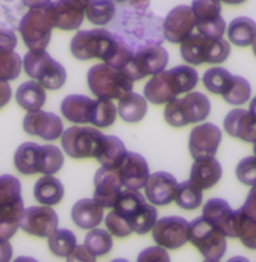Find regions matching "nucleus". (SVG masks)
Masks as SVG:
<instances>
[{
	"mask_svg": "<svg viewBox=\"0 0 256 262\" xmlns=\"http://www.w3.org/2000/svg\"><path fill=\"white\" fill-rule=\"evenodd\" d=\"M71 54L78 59L100 58L114 68L128 67L133 58L126 43L106 29L80 31L71 41Z\"/></svg>",
	"mask_w": 256,
	"mask_h": 262,
	"instance_id": "nucleus-1",
	"label": "nucleus"
},
{
	"mask_svg": "<svg viewBox=\"0 0 256 262\" xmlns=\"http://www.w3.org/2000/svg\"><path fill=\"white\" fill-rule=\"evenodd\" d=\"M198 74L190 66H178L152 76L144 89L145 99L152 104H167L181 93L194 90Z\"/></svg>",
	"mask_w": 256,
	"mask_h": 262,
	"instance_id": "nucleus-2",
	"label": "nucleus"
},
{
	"mask_svg": "<svg viewBox=\"0 0 256 262\" xmlns=\"http://www.w3.org/2000/svg\"><path fill=\"white\" fill-rule=\"evenodd\" d=\"M87 83L99 99H122L132 92L133 80L125 73V70L114 68L109 64H97L88 70Z\"/></svg>",
	"mask_w": 256,
	"mask_h": 262,
	"instance_id": "nucleus-3",
	"label": "nucleus"
},
{
	"mask_svg": "<svg viewBox=\"0 0 256 262\" xmlns=\"http://www.w3.org/2000/svg\"><path fill=\"white\" fill-rule=\"evenodd\" d=\"M210 110L212 104L205 94L194 92L188 93L182 99H174L167 103L164 116L171 126L182 127L190 123H198L204 120L210 115Z\"/></svg>",
	"mask_w": 256,
	"mask_h": 262,
	"instance_id": "nucleus-4",
	"label": "nucleus"
},
{
	"mask_svg": "<svg viewBox=\"0 0 256 262\" xmlns=\"http://www.w3.org/2000/svg\"><path fill=\"white\" fill-rule=\"evenodd\" d=\"M24 68L32 80L50 90H58L67 80L65 68L45 50H31L28 52L24 58Z\"/></svg>",
	"mask_w": 256,
	"mask_h": 262,
	"instance_id": "nucleus-5",
	"label": "nucleus"
},
{
	"mask_svg": "<svg viewBox=\"0 0 256 262\" xmlns=\"http://www.w3.org/2000/svg\"><path fill=\"white\" fill-rule=\"evenodd\" d=\"M226 235L204 216L197 217L190 223V242L201 252L208 262H217L227 249Z\"/></svg>",
	"mask_w": 256,
	"mask_h": 262,
	"instance_id": "nucleus-6",
	"label": "nucleus"
},
{
	"mask_svg": "<svg viewBox=\"0 0 256 262\" xmlns=\"http://www.w3.org/2000/svg\"><path fill=\"white\" fill-rule=\"evenodd\" d=\"M104 135L96 127H68L61 136V145L65 154L76 158H96L102 148Z\"/></svg>",
	"mask_w": 256,
	"mask_h": 262,
	"instance_id": "nucleus-7",
	"label": "nucleus"
},
{
	"mask_svg": "<svg viewBox=\"0 0 256 262\" xmlns=\"http://www.w3.org/2000/svg\"><path fill=\"white\" fill-rule=\"evenodd\" d=\"M52 20L46 8L31 9L19 24V32L29 50H45L51 41Z\"/></svg>",
	"mask_w": 256,
	"mask_h": 262,
	"instance_id": "nucleus-8",
	"label": "nucleus"
},
{
	"mask_svg": "<svg viewBox=\"0 0 256 262\" xmlns=\"http://www.w3.org/2000/svg\"><path fill=\"white\" fill-rule=\"evenodd\" d=\"M168 64V52L161 45H151L133 54V58L123 68L133 81L146 76H155L165 70Z\"/></svg>",
	"mask_w": 256,
	"mask_h": 262,
	"instance_id": "nucleus-9",
	"label": "nucleus"
},
{
	"mask_svg": "<svg viewBox=\"0 0 256 262\" xmlns=\"http://www.w3.org/2000/svg\"><path fill=\"white\" fill-rule=\"evenodd\" d=\"M191 9L196 16V28L198 34L207 38H223L226 32V22L220 15L222 2L219 0H193Z\"/></svg>",
	"mask_w": 256,
	"mask_h": 262,
	"instance_id": "nucleus-10",
	"label": "nucleus"
},
{
	"mask_svg": "<svg viewBox=\"0 0 256 262\" xmlns=\"http://www.w3.org/2000/svg\"><path fill=\"white\" fill-rule=\"evenodd\" d=\"M152 236L158 245L167 249H177L190 241V223L179 216H168L156 220Z\"/></svg>",
	"mask_w": 256,
	"mask_h": 262,
	"instance_id": "nucleus-11",
	"label": "nucleus"
},
{
	"mask_svg": "<svg viewBox=\"0 0 256 262\" xmlns=\"http://www.w3.org/2000/svg\"><path fill=\"white\" fill-rule=\"evenodd\" d=\"M20 228L29 235L48 237L58 229V216L51 206H32L24 211Z\"/></svg>",
	"mask_w": 256,
	"mask_h": 262,
	"instance_id": "nucleus-12",
	"label": "nucleus"
},
{
	"mask_svg": "<svg viewBox=\"0 0 256 262\" xmlns=\"http://www.w3.org/2000/svg\"><path fill=\"white\" fill-rule=\"evenodd\" d=\"M196 24V16L191 6H177L164 20V38L171 43H181L193 34Z\"/></svg>",
	"mask_w": 256,
	"mask_h": 262,
	"instance_id": "nucleus-13",
	"label": "nucleus"
},
{
	"mask_svg": "<svg viewBox=\"0 0 256 262\" xmlns=\"http://www.w3.org/2000/svg\"><path fill=\"white\" fill-rule=\"evenodd\" d=\"M85 5L81 0H57L46 6L54 28L62 31L78 29L85 15Z\"/></svg>",
	"mask_w": 256,
	"mask_h": 262,
	"instance_id": "nucleus-14",
	"label": "nucleus"
},
{
	"mask_svg": "<svg viewBox=\"0 0 256 262\" xmlns=\"http://www.w3.org/2000/svg\"><path fill=\"white\" fill-rule=\"evenodd\" d=\"M222 142V130L213 123L196 126L190 134V154L194 160L214 157Z\"/></svg>",
	"mask_w": 256,
	"mask_h": 262,
	"instance_id": "nucleus-15",
	"label": "nucleus"
},
{
	"mask_svg": "<svg viewBox=\"0 0 256 262\" xmlns=\"http://www.w3.org/2000/svg\"><path fill=\"white\" fill-rule=\"evenodd\" d=\"M24 129L26 134L39 136L45 141H55L64 134V125L60 116L42 110L29 112L24 119Z\"/></svg>",
	"mask_w": 256,
	"mask_h": 262,
	"instance_id": "nucleus-16",
	"label": "nucleus"
},
{
	"mask_svg": "<svg viewBox=\"0 0 256 262\" xmlns=\"http://www.w3.org/2000/svg\"><path fill=\"white\" fill-rule=\"evenodd\" d=\"M122 187L123 183L118 168L102 167L94 177V200L104 209H113Z\"/></svg>",
	"mask_w": 256,
	"mask_h": 262,
	"instance_id": "nucleus-17",
	"label": "nucleus"
},
{
	"mask_svg": "<svg viewBox=\"0 0 256 262\" xmlns=\"http://www.w3.org/2000/svg\"><path fill=\"white\" fill-rule=\"evenodd\" d=\"M178 183L168 172L158 171L151 174L145 186V194L154 206H167L175 200Z\"/></svg>",
	"mask_w": 256,
	"mask_h": 262,
	"instance_id": "nucleus-18",
	"label": "nucleus"
},
{
	"mask_svg": "<svg viewBox=\"0 0 256 262\" xmlns=\"http://www.w3.org/2000/svg\"><path fill=\"white\" fill-rule=\"evenodd\" d=\"M119 176L122 178L123 186L128 188L141 190L146 186V181L149 178V167L146 160L135 152H128L123 161L118 167Z\"/></svg>",
	"mask_w": 256,
	"mask_h": 262,
	"instance_id": "nucleus-19",
	"label": "nucleus"
},
{
	"mask_svg": "<svg viewBox=\"0 0 256 262\" xmlns=\"http://www.w3.org/2000/svg\"><path fill=\"white\" fill-rule=\"evenodd\" d=\"M203 216L222 230L227 237L236 235V211L223 199H210L203 209Z\"/></svg>",
	"mask_w": 256,
	"mask_h": 262,
	"instance_id": "nucleus-20",
	"label": "nucleus"
},
{
	"mask_svg": "<svg viewBox=\"0 0 256 262\" xmlns=\"http://www.w3.org/2000/svg\"><path fill=\"white\" fill-rule=\"evenodd\" d=\"M224 129L233 138L256 142V116L250 110L233 109L224 118Z\"/></svg>",
	"mask_w": 256,
	"mask_h": 262,
	"instance_id": "nucleus-21",
	"label": "nucleus"
},
{
	"mask_svg": "<svg viewBox=\"0 0 256 262\" xmlns=\"http://www.w3.org/2000/svg\"><path fill=\"white\" fill-rule=\"evenodd\" d=\"M146 204L148 203H146L145 197L139 193V190L126 187L125 190L120 191L119 197L113 206V210L116 211L120 217L126 220L129 226L133 230V225L136 222L137 216L145 209Z\"/></svg>",
	"mask_w": 256,
	"mask_h": 262,
	"instance_id": "nucleus-22",
	"label": "nucleus"
},
{
	"mask_svg": "<svg viewBox=\"0 0 256 262\" xmlns=\"http://www.w3.org/2000/svg\"><path fill=\"white\" fill-rule=\"evenodd\" d=\"M223 169L220 162L214 157L210 158H200L194 161L191 172H190V180L200 187L201 190H207L216 186L220 178H222Z\"/></svg>",
	"mask_w": 256,
	"mask_h": 262,
	"instance_id": "nucleus-23",
	"label": "nucleus"
},
{
	"mask_svg": "<svg viewBox=\"0 0 256 262\" xmlns=\"http://www.w3.org/2000/svg\"><path fill=\"white\" fill-rule=\"evenodd\" d=\"M103 207L94 199H83L74 204L71 210V219L78 228L94 229L99 226L103 220Z\"/></svg>",
	"mask_w": 256,
	"mask_h": 262,
	"instance_id": "nucleus-24",
	"label": "nucleus"
},
{
	"mask_svg": "<svg viewBox=\"0 0 256 262\" xmlns=\"http://www.w3.org/2000/svg\"><path fill=\"white\" fill-rule=\"evenodd\" d=\"M93 102L90 97L81 94H71L67 96L61 103V113L62 116L77 125L90 123V112Z\"/></svg>",
	"mask_w": 256,
	"mask_h": 262,
	"instance_id": "nucleus-25",
	"label": "nucleus"
},
{
	"mask_svg": "<svg viewBox=\"0 0 256 262\" xmlns=\"http://www.w3.org/2000/svg\"><path fill=\"white\" fill-rule=\"evenodd\" d=\"M41 154L42 146L35 142H25L22 144L15 152V167L25 176L38 174L41 169Z\"/></svg>",
	"mask_w": 256,
	"mask_h": 262,
	"instance_id": "nucleus-26",
	"label": "nucleus"
},
{
	"mask_svg": "<svg viewBox=\"0 0 256 262\" xmlns=\"http://www.w3.org/2000/svg\"><path fill=\"white\" fill-rule=\"evenodd\" d=\"M212 38L201 34H191L181 42V57L191 66H200L207 61V51Z\"/></svg>",
	"mask_w": 256,
	"mask_h": 262,
	"instance_id": "nucleus-27",
	"label": "nucleus"
},
{
	"mask_svg": "<svg viewBox=\"0 0 256 262\" xmlns=\"http://www.w3.org/2000/svg\"><path fill=\"white\" fill-rule=\"evenodd\" d=\"M16 102L22 109L28 112L41 110V107L46 102L45 87L38 81H26L17 89Z\"/></svg>",
	"mask_w": 256,
	"mask_h": 262,
	"instance_id": "nucleus-28",
	"label": "nucleus"
},
{
	"mask_svg": "<svg viewBox=\"0 0 256 262\" xmlns=\"http://www.w3.org/2000/svg\"><path fill=\"white\" fill-rule=\"evenodd\" d=\"M229 41L238 47H249L256 39V22L248 16L233 19L227 28Z\"/></svg>",
	"mask_w": 256,
	"mask_h": 262,
	"instance_id": "nucleus-29",
	"label": "nucleus"
},
{
	"mask_svg": "<svg viewBox=\"0 0 256 262\" xmlns=\"http://www.w3.org/2000/svg\"><path fill=\"white\" fill-rule=\"evenodd\" d=\"M35 199L45 206H55L64 197V186L58 178L45 176L36 181L34 188Z\"/></svg>",
	"mask_w": 256,
	"mask_h": 262,
	"instance_id": "nucleus-30",
	"label": "nucleus"
},
{
	"mask_svg": "<svg viewBox=\"0 0 256 262\" xmlns=\"http://www.w3.org/2000/svg\"><path fill=\"white\" fill-rule=\"evenodd\" d=\"M126 148L125 144L120 141L118 136L104 135L102 148L97 154L96 160L102 164L103 167H109V168H118L120 162L126 157Z\"/></svg>",
	"mask_w": 256,
	"mask_h": 262,
	"instance_id": "nucleus-31",
	"label": "nucleus"
},
{
	"mask_svg": "<svg viewBox=\"0 0 256 262\" xmlns=\"http://www.w3.org/2000/svg\"><path fill=\"white\" fill-rule=\"evenodd\" d=\"M24 200H17L15 203L0 207V237L10 239L15 236L16 230L20 228V220L24 216Z\"/></svg>",
	"mask_w": 256,
	"mask_h": 262,
	"instance_id": "nucleus-32",
	"label": "nucleus"
},
{
	"mask_svg": "<svg viewBox=\"0 0 256 262\" xmlns=\"http://www.w3.org/2000/svg\"><path fill=\"white\" fill-rule=\"evenodd\" d=\"M146 110H148V104H146V99L144 96L136 93H128L119 99V106H118V112H119L120 118L123 119L128 123H136L141 122L145 118Z\"/></svg>",
	"mask_w": 256,
	"mask_h": 262,
	"instance_id": "nucleus-33",
	"label": "nucleus"
},
{
	"mask_svg": "<svg viewBox=\"0 0 256 262\" xmlns=\"http://www.w3.org/2000/svg\"><path fill=\"white\" fill-rule=\"evenodd\" d=\"M116 8L113 0H88L85 5V16L94 25H107L114 17Z\"/></svg>",
	"mask_w": 256,
	"mask_h": 262,
	"instance_id": "nucleus-34",
	"label": "nucleus"
},
{
	"mask_svg": "<svg viewBox=\"0 0 256 262\" xmlns=\"http://www.w3.org/2000/svg\"><path fill=\"white\" fill-rule=\"evenodd\" d=\"M118 109L110 99H99L94 100L90 112V123L97 127H109L116 120Z\"/></svg>",
	"mask_w": 256,
	"mask_h": 262,
	"instance_id": "nucleus-35",
	"label": "nucleus"
},
{
	"mask_svg": "<svg viewBox=\"0 0 256 262\" xmlns=\"http://www.w3.org/2000/svg\"><path fill=\"white\" fill-rule=\"evenodd\" d=\"M235 76L222 67H213L207 70L203 76L205 89L214 94H224L230 89Z\"/></svg>",
	"mask_w": 256,
	"mask_h": 262,
	"instance_id": "nucleus-36",
	"label": "nucleus"
},
{
	"mask_svg": "<svg viewBox=\"0 0 256 262\" xmlns=\"http://www.w3.org/2000/svg\"><path fill=\"white\" fill-rule=\"evenodd\" d=\"M48 246L54 255L67 258L76 249L77 237L68 229H57L51 236H48Z\"/></svg>",
	"mask_w": 256,
	"mask_h": 262,
	"instance_id": "nucleus-37",
	"label": "nucleus"
},
{
	"mask_svg": "<svg viewBox=\"0 0 256 262\" xmlns=\"http://www.w3.org/2000/svg\"><path fill=\"white\" fill-rule=\"evenodd\" d=\"M201 202H203V190L197 184H194L191 180H187V181L178 184L175 203L178 204L181 209L194 210L197 207H200Z\"/></svg>",
	"mask_w": 256,
	"mask_h": 262,
	"instance_id": "nucleus-38",
	"label": "nucleus"
},
{
	"mask_svg": "<svg viewBox=\"0 0 256 262\" xmlns=\"http://www.w3.org/2000/svg\"><path fill=\"white\" fill-rule=\"evenodd\" d=\"M236 235L249 249H256V220L245 211L236 210Z\"/></svg>",
	"mask_w": 256,
	"mask_h": 262,
	"instance_id": "nucleus-39",
	"label": "nucleus"
},
{
	"mask_svg": "<svg viewBox=\"0 0 256 262\" xmlns=\"http://www.w3.org/2000/svg\"><path fill=\"white\" fill-rule=\"evenodd\" d=\"M84 245L97 258V256L107 255L110 252L113 248V239H111L110 232H106L103 229H93L85 236Z\"/></svg>",
	"mask_w": 256,
	"mask_h": 262,
	"instance_id": "nucleus-40",
	"label": "nucleus"
},
{
	"mask_svg": "<svg viewBox=\"0 0 256 262\" xmlns=\"http://www.w3.org/2000/svg\"><path fill=\"white\" fill-rule=\"evenodd\" d=\"M24 61L15 51L0 52V81H12L19 77Z\"/></svg>",
	"mask_w": 256,
	"mask_h": 262,
	"instance_id": "nucleus-41",
	"label": "nucleus"
},
{
	"mask_svg": "<svg viewBox=\"0 0 256 262\" xmlns=\"http://www.w3.org/2000/svg\"><path fill=\"white\" fill-rule=\"evenodd\" d=\"M64 165V155L60 148L54 145H43L41 154V169L39 172L45 176H51L58 172Z\"/></svg>",
	"mask_w": 256,
	"mask_h": 262,
	"instance_id": "nucleus-42",
	"label": "nucleus"
},
{
	"mask_svg": "<svg viewBox=\"0 0 256 262\" xmlns=\"http://www.w3.org/2000/svg\"><path fill=\"white\" fill-rule=\"evenodd\" d=\"M250 93H252V89H250L248 80L240 76H235L230 89L223 94V99L229 104L239 106V104H245L248 102L250 99Z\"/></svg>",
	"mask_w": 256,
	"mask_h": 262,
	"instance_id": "nucleus-43",
	"label": "nucleus"
},
{
	"mask_svg": "<svg viewBox=\"0 0 256 262\" xmlns=\"http://www.w3.org/2000/svg\"><path fill=\"white\" fill-rule=\"evenodd\" d=\"M20 181L13 176H2L0 177V207L9 206L20 200Z\"/></svg>",
	"mask_w": 256,
	"mask_h": 262,
	"instance_id": "nucleus-44",
	"label": "nucleus"
},
{
	"mask_svg": "<svg viewBox=\"0 0 256 262\" xmlns=\"http://www.w3.org/2000/svg\"><path fill=\"white\" fill-rule=\"evenodd\" d=\"M236 177L245 186H256V155L240 161L236 167Z\"/></svg>",
	"mask_w": 256,
	"mask_h": 262,
	"instance_id": "nucleus-45",
	"label": "nucleus"
},
{
	"mask_svg": "<svg viewBox=\"0 0 256 262\" xmlns=\"http://www.w3.org/2000/svg\"><path fill=\"white\" fill-rule=\"evenodd\" d=\"M230 54V45L226 39L217 38L210 41L208 52H207V64H220L224 62Z\"/></svg>",
	"mask_w": 256,
	"mask_h": 262,
	"instance_id": "nucleus-46",
	"label": "nucleus"
},
{
	"mask_svg": "<svg viewBox=\"0 0 256 262\" xmlns=\"http://www.w3.org/2000/svg\"><path fill=\"white\" fill-rule=\"evenodd\" d=\"M158 220V211L152 204H146V207L141 211V214L137 216L136 222L133 225V232H136L139 235H145L151 229L154 228L155 222Z\"/></svg>",
	"mask_w": 256,
	"mask_h": 262,
	"instance_id": "nucleus-47",
	"label": "nucleus"
},
{
	"mask_svg": "<svg viewBox=\"0 0 256 262\" xmlns=\"http://www.w3.org/2000/svg\"><path fill=\"white\" fill-rule=\"evenodd\" d=\"M106 226L109 229L111 235L118 237L129 236L133 230L129 226V223L123 217H120L119 214L114 210H111L107 216H106Z\"/></svg>",
	"mask_w": 256,
	"mask_h": 262,
	"instance_id": "nucleus-48",
	"label": "nucleus"
},
{
	"mask_svg": "<svg viewBox=\"0 0 256 262\" xmlns=\"http://www.w3.org/2000/svg\"><path fill=\"white\" fill-rule=\"evenodd\" d=\"M137 261L139 262H168L170 261V256L167 254L165 248L161 245L152 246V248H148L145 251H142L139 256H137Z\"/></svg>",
	"mask_w": 256,
	"mask_h": 262,
	"instance_id": "nucleus-49",
	"label": "nucleus"
},
{
	"mask_svg": "<svg viewBox=\"0 0 256 262\" xmlns=\"http://www.w3.org/2000/svg\"><path fill=\"white\" fill-rule=\"evenodd\" d=\"M16 43L17 38L16 35L13 34V31L0 26V52L13 51Z\"/></svg>",
	"mask_w": 256,
	"mask_h": 262,
	"instance_id": "nucleus-50",
	"label": "nucleus"
},
{
	"mask_svg": "<svg viewBox=\"0 0 256 262\" xmlns=\"http://www.w3.org/2000/svg\"><path fill=\"white\" fill-rule=\"evenodd\" d=\"M67 259L68 261H94L96 256L88 251V248L85 245H78L73 251V254L67 256Z\"/></svg>",
	"mask_w": 256,
	"mask_h": 262,
	"instance_id": "nucleus-51",
	"label": "nucleus"
},
{
	"mask_svg": "<svg viewBox=\"0 0 256 262\" xmlns=\"http://www.w3.org/2000/svg\"><path fill=\"white\" fill-rule=\"evenodd\" d=\"M248 216L256 220V186H252V190L249 191L248 197L245 200L243 206L240 207Z\"/></svg>",
	"mask_w": 256,
	"mask_h": 262,
	"instance_id": "nucleus-52",
	"label": "nucleus"
},
{
	"mask_svg": "<svg viewBox=\"0 0 256 262\" xmlns=\"http://www.w3.org/2000/svg\"><path fill=\"white\" fill-rule=\"evenodd\" d=\"M9 239H2L0 237V262H8L12 259L13 249L12 245L8 242Z\"/></svg>",
	"mask_w": 256,
	"mask_h": 262,
	"instance_id": "nucleus-53",
	"label": "nucleus"
},
{
	"mask_svg": "<svg viewBox=\"0 0 256 262\" xmlns=\"http://www.w3.org/2000/svg\"><path fill=\"white\" fill-rule=\"evenodd\" d=\"M12 97V89L8 81H0V109L6 106Z\"/></svg>",
	"mask_w": 256,
	"mask_h": 262,
	"instance_id": "nucleus-54",
	"label": "nucleus"
},
{
	"mask_svg": "<svg viewBox=\"0 0 256 262\" xmlns=\"http://www.w3.org/2000/svg\"><path fill=\"white\" fill-rule=\"evenodd\" d=\"M22 3L29 9H45L46 6H50L52 2L51 0H22Z\"/></svg>",
	"mask_w": 256,
	"mask_h": 262,
	"instance_id": "nucleus-55",
	"label": "nucleus"
},
{
	"mask_svg": "<svg viewBox=\"0 0 256 262\" xmlns=\"http://www.w3.org/2000/svg\"><path fill=\"white\" fill-rule=\"evenodd\" d=\"M219 2H223V3H227V5H240L246 0H219Z\"/></svg>",
	"mask_w": 256,
	"mask_h": 262,
	"instance_id": "nucleus-56",
	"label": "nucleus"
},
{
	"mask_svg": "<svg viewBox=\"0 0 256 262\" xmlns=\"http://www.w3.org/2000/svg\"><path fill=\"white\" fill-rule=\"evenodd\" d=\"M249 110H250V112H252V113L256 116V96L252 99V102H250V104H249Z\"/></svg>",
	"mask_w": 256,
	"mask_h": 262,
	"instance_id": "nucleus-57",
	"label": "nucleus"
},
{
	"mask_svg": "<svg viewBox=\"0 0 256 262\" xmlns=\"http://www.w3.org/2000/svg\"><path fill=\"white\" fill-rule=\"evenodd\" d=\"M133 2V5H136V6H145L146 3H148V0H132Z\"/></svg>",
	"mask_w": 256,
	"mask_h": 262,
	"instance_id": "nucleus-58",
	"label": "nucleus"
},
{
	"mask_svg": "<svg viewBox=\"0 0 256 262\" xmlns=\"http://www.w3.org/2000/svg\"><path fill=\"white\" fill-rule=\"evenodd\" d=\"M252 47H253V54L256 55V39H255V42L252 43Z\"/></svg>",
	"mask_w": 256,
	"mask_h": 262,
	"instance_id": "nucleus-59",
	"label": "nucleus"
},
{
	"mask_svg": "<svg viewBox=\"0 0 256 262\" xmlns=\"http://www.w3.org/2000/svg\"><path fill=\"white\" fill-rule=\"evenodd\" d=\"M253 151H255V155H256V142H253Z\"/></svg>",
	"mask_w": 256,
	"mask_h": 262,
	"instance_id": "nucleus-60",
	"label": "nucleus"
},
{
	"mask_svg": "<svg viewBox=\"0 0 256 262\" xmlns=\"http://www.w3.org/2000/svg\"><path fill=\"white\" fill-rule=\"evenodd\" d=\"M116 2H126V0H116Z\"/></svg>",
	"mask_w": 256,
	"mask_h": 262,
	"instance_id": "nucleus-61",
	"label": "nucleus"
},
{
	"mask_svg": "<svg viewBox=\"0 0 256 262\" xmlns=\"http://www.w3.org/2000/svg\"><path fill=\"white\" fill-rule=\"evenodd\" d=\"M81 2H84V3H87V2H88V0H81Z\"/></svg>",
	"mask_w": 256,
	"mask_h": 262,
	"instance_id": "nucleus-62",
	"label": "nucleus"
}]
</instances>
